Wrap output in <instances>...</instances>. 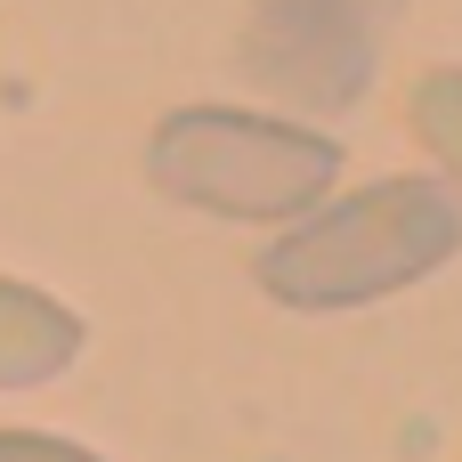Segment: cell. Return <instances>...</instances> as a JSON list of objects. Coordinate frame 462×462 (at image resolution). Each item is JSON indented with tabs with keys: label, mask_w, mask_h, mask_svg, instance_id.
Segmentation results:
<instances>
[{
	"label": "cell",
	"mask_w": 462,
	"mask_h": 462,
	"mask_svg": "<svg viewBox=\"0 0 462 462\" xmlns=\"http://www.w3.org/2000/svg\"><path fill=\"white\" fill-rule=\"evenodd\" d=\"M462 260V187L447 179H374L309 203L252 260V284L292 317H341L398 300Z\"/></svg>",
	"instance_id": "6da1fadb"
},
{
	"label": "cell",
	"mask_w": 462,
	"mask_h": 462,
	"mask_svg": "<svg viewBox=\"0 0 462 462\" xmlns=\"http://www.w3.org/2000/svg\"><path fill=\"white\" fill-rule=\"evenodd\" d=\"M146 179L187 211L284 227L341 187V138L252 106H171L146 138Z\"/></svg>",
	"instance_id": "7a4b0ae2"
},
{
	"label": "cell",
	"mask_w": 462,
	"mask_h": 462,
	"mask_svg": "<svg viewBox=\"0 0 462 462\" xmlns=\"http://www.w3.org/2000/svg\"><path fill=\"white\" fill-rule=\"evenodd\" d=\"M252 73L300 106H349L374 73V0H268Z\"/></svg>",
	"instance_id": "3957f363"
},
{
	"label": "cell",
	"mask_w": 462,
	"mask_h": 462,
	"mask_svg": "<svg viewBox=\"0 0 462 462\" xmlns=\"http://www.w3.org/2000/svg\"><path fill=\"white\" fill-rule=\"evenodd\" d=\"M81 317L41 292V284H16L0 276V390H49L73 357H81Z\"/></svg>",
	"instance_id": "277c9868"
},
{
	"label": "cell",
	"mask_w": 462,
	"mask_h": 462,
	"mask_svg": "<svg viewBox=\"0 0 462 462\" xmlns=\"http://www.w3.org/2000/svg\"><path fill=\"white\" fill-rule=\"evenodd\" d=\"M406 114H414V138L430 146L439 179H447V187H462V65H430V73L414 81Z\"/></svg>",
	"instance_id": "5b68a950"
},
{
	"label": "cell",
	"mask_w": 462,
	"mask_h": 462,
	"mask_svg": "<svg viewBox=\"0 0 462 462\" xmlns=\"http://www.w3.org/2000/svg\"><path fill=\"white\" fill-rule=\"evenodd\" d=\"M0 462H106V455H89L57 430H0Z\"/></svg>",
	"instance_id": "8992f818"
}]
</instances>
